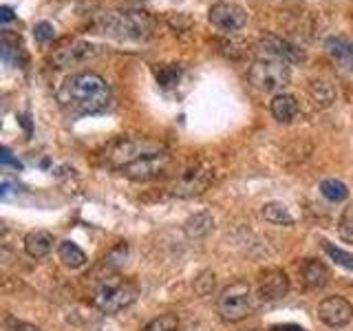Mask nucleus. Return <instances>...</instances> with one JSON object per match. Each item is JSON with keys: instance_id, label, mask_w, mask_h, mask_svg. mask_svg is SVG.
<instances>
[{"instance_id": "obj_21", "label": "nucleus", "mask_w": 353, "mask_h": 331, "mask_svg": "<svg viewBox=\"0 0 353 331\" xmlns=\"http://www.w3.org/2000/svg\"><path fill=\"white\" fill-rule=\"evenodd\" d=\"M309 93H312V97H314V102L318 104V106H331L336 102V91H334V86H331L329 82H325V80H316V82H312V86H309Z\"/></svg>"}, {"instance_id": "obj_25", "label": "nucleus", "mask_w": 353, "mask_h": 331, "mask_svg": "<svg viewBox=\"0 0 353 331\" xmlns=\"http://www.w3.org/2000/svg\"><path fill=\"white\" fill-rule=\"evenodd\" d=\"M214 285H216V281H214V274L212 272H201L194 279V292L199 294V296H210L214 292Z\"/></svg>"}, {"instance_id": "obj_6", "label": "nucleus", "mask_w": 353, "mask_h": 331, "mask_svg": "<svg viewBox=\"0 0 353 331\" xmlns=\"http://www.w3.org/2000/svg\"><path fill=\"white\" fill-rule=\"evenodd\" d=\"M250 82L261 91H279L290 82V66L281 60H259L250 69Z\"/></svg>"}, {"instance_id": "obj_7", "label": "nucleus", "mask_w": 353, "mask_h": 331, "mask_svg": "<svg viewBox=\"0 0 353 331\" xmlns=\"http://www.w3.org/2000/svg\"><path fill=\"white\" fill-rule=\"evenodd\" d=\"M212 179H214L212 168L205 163H196V166H190V168H185L176 177V181L170 185V192L179 199H190V197L205 192L208 185L212 183Z\"/></svg>"}, {"instance_id": "obj_31", "label": "nucleus", "mask_w": 353, "mask_h": 331, "mask_svg": "<svg viewBox=\"0 0 353 331\" xmlns=\"http://www.w3.org/2000/svg\"><path fill=\"white\" fill-rule=\"evenodd\" d=\"M0 11H3V22H9L11 18H14V11H11L9 7H3Z\"/></svg>"}, {"instance_id": "obj_18", "label": "nucleus", "mask_w": 353, "mask_h": 331, "mask_svg": "<svg viewBox=\"0 0 353 331\" xmlns=\"http://www.w3.org/2000/svg\"><path fill=\"white\" fill-rule=\"evenodd\" d=\"M298 113V102L290 93H279L272 99V115L279 121H292Z\"/></svg>"}, {"instance_id": "obj_13", "label": "nucleus", "mask_w": 353, "mask_h": 331, "mask_svg": "<svg viewBox=\"0 0 353 331\" xmlns=\"http://www.w3.org/2000/svg\"><path fill=\"white\" fill-rule=\"evenodd\" d=\"M261 51L265 55H270L274 60H281L285 64H292V62H301L303 60V51L296 49L292 42H287L283 38H276V36H268L261 40Z\"/></svg>"}, {"instance_id": "obj_27", "label": "nucleus", "mask_w": 353, "mask_h": 331, "mask_svg": "<svg viewBox=\"0 0 353 331\" xmlns=\"http://www.w3.org/2000/svg\"><path fill=\"white\" fill-rule=\"evenodd\" d=\"M338 234L342 241L353 243V214L347 212L345 217L340 219V225H338Z\"/></svg>"}, {"instance_id": "obj_14", "label": "nucleus", "mask_w": 353, "mask_h": 331, "mask_svg": "<svg viewBox=\"0 0 353 331\" xmlns=\"http://www.w3.org/2000/svg\"><path fill=\"white\" fill-rule=\"evenodd\" d=\"M325 47H327V53L331 55V60H334L338 66H342L345 71L353 73V42L331 36V38H327Z\"/></svg>"}, {"instance_id": "obj_5", "label": "nucleus", "mask_w": 353, "mask_h": 331, "mask_svg": "<svg viewBox=\"0 0 353 331\" xmlns=\"http://www.w3.org/2000/svg\"><path fill=\"white\" fill-rule=\"evenodd\" d=\"M165 152L161 143L157 141H150V139H126V141H119L117 146L110 150L108 154V161L113 168L117 170H124L126 166L135 163L143 157H150V154H159Z\"/></svg>"}, {"instance_id": "obj_19", "label": "nucleus", "mask_w": 353, "mask_h": 331, "mask_svg": "<svg viewBox=\"0 0 353 331\" xmlns=\"http://www.w3.org/2000/svg\"><path fill=\"white\" fill-rule=\"evenodd\" d=\"M263 217H265V221H270V223H274V225H294V217L290 212V208H287L285 203H279V201L265 203Z\"/></svg>"}, {"instance_id": "obj_3", "label": "nucleus", "mask_w": 353, "mask_h": 331, "mask_svg": "<svg viewBox=\"0 0 353 331\" xmlns=\"http://www.w3.org/2000/svg\"><path fill=\"white\" fill-rule=\"evenodd\" d=\"M137 285L126 279H121L117 274H106L99 279L93 292V303L99 312L104 314H117L121 309H126L137 301Z\"/></svg>"}, {"instance_id": "obj_12", "label": "nucleus", "mask_w": 353, "mask_h": 331, "mask_svg": "<svg viewBox=\"0 0 353 331\" xmlns=\"http://www.w3.org/2000/svg\"><path fill=\"white\" fill-rule=\"evenodd\" d=\"M290 292V279L283 270H270L261 276L259 283V298L263 303H276Z\"/></svg>"}, {"instance_id": "obj_23", "label": "nucleus", "mask_w": 353, "mask_h": 331, "mask_svg": "<svg viewBox=\"0 0 353 331\" xmlns=\"http://www.w3.org/2000/svg\"><path fill=\"white\" fill-rule=\"evenodd\" d=\"M320 243H323V250L327 252V257L331 261H336V265H340V268L353 272V254L345 252L342 248L334 245V243H329V241H320Z\"/></svg>"}, {"instance_id": "obj_22", "label": "nucleus", "mask_w": 353, "mask_h": 331, "mask_svg": "<svg viewBox=\"0 0 353 331\" xmlns=\"http://www.w3.org/2000/svg\"><path fill=\"white\" fill-rule=\"evenodd\" d=\"M320 194L329 199V201L338 203V201H345L349 197V190H347V185L338 179H325V181H320Z\"/></svg>"}, {"instance_id": "obj_10", "label": "nucleus", "mask_w": 353, "mask_h": 331, "mask_svg": "<svg viewBox=\"0 0 353 331\" xmlns=\"http://www.w3.org/2000/svg\"><path fill=\"white\" fill-rule=\"evenodd\" d=\"M168 166H170V157L165 152H159V154H150V157H143L135 163L126 166V168L121 170V174H126L132 181H150L154 177H159L168 170Z\"/></svg>"}, {"instance_id": "obj_15", "label": "nucleus", "mask_w": 353, "mask_h": 331, "mask_svg": "<svg viewBox=\"0 0 353 331\" xmlns=\"http://www.w3.org/2000/svg\"><path fill=\"white\" fill-rule=\"evenodd\" d=\"M301 276L309 290H320L329 283V270L316 259H305L301 263Z\"/></svg>"}, {"instance_id": "obj_26", "label": "nucleus", "mask_w": 353, "mask_h": 331, "mask_svg": "<svg viewBox=\"0 0 353 331\" xmlns=\"http://www.w3.org/2000/svg\"><path fill=\"white\" fill-rule=\"evenodd\" d=\"M157 80L161 86L168 88L179 80V69L176 66H161V69H157Z\"/></svg>"}, {"instance_id": "obj_24", "label": "nucleus", "mask_w": 353, "mask_h": 331, "mask_svg": "<svg viewBox=\"0 0 353 331\" xmlns=\"http://www.w3.org/2000/svg\"><path fill=\"white\" fill-rule=\"evenodd\" d=\"M176 327H179V320H176V316L163 314L159 318L150 320V323L143 327V331H176Z\"/></svg>"}, {"instance_id": "obj_32", "label": "nucleus", "mask_w": 353, "mask_h": 331, "mask_svg": "<svg viewBox=\"0 0 353 331\" xmlns=\"http://www.w3.org/2000/svg\"><path fill=\"white\" fill-rule=\"evenodd\" d=\"M0 159H3V163H14V159H11V152L7 148H3V157H0Z\"/></svg>"}, {"instance_id": "obj_11", "label": "nucleus", "mask_w": 353, "mask_h": 331, "mask_svg": "<svg viewBox=\"0 0 353 331\" xmlns=\"http://www.w3.org/2000/svg\"><path fill=\"white\" fill-rule=\"evenodd\" d=\"M318 318L329 327H345L353 318V307L342 296H329L318 305Z\"/></svg>"}, {"instance_id": "obj_30", "label": "nucleus", "mask_w": 353, "mask_h": 331, "mask_svg": "<svg viewBox=\"0 0 353 331\" xmlns=\"http://www.w3.org/2000/svg\"><path fill=\"white\" fill-rule=\"evenodd\" d=\"M270 331H305V329L298 325H274Z\"/></svg>"}, {"instance_id": "obj_17", "label": "nucleus", "mask_w": 353, "mask_h": 331, "mask_svg": "<svg viewBox=\"0 0 353 331\" xmlns=\"http://www.w3.org/2000/svg\"><path fill=\"white\" fill-rule=\"evenodd\" d=\"M214 228V219L210 212H196L183 223V232L188 239H203L205 234H210Z\"/></svg>"}, {"instance_id": "obj_29", "label": "nucleus", "mask_w": 353, "mask_h": 331, "mask_svg": "<svg viewBox=\"0 0 353 331\" xmlns=\"http://www.w3.org/2000/svg\"><path fill=\"white\" fill-rule=\"evenodd\" d=\"M7 331H40V329L36 325H29V323H22V320L9 318L7 320Z\"/></svg>"}, {"instance_id": "obj_4", "label": "nucleus", "mask_w": 353, "mask_h": 331, "mask_svg": "<svg viewBox=\"0 0 353 331\" xmlns=\"http://www.w3.org/2000/svg\"><path fill=\"white\" fill-rule=\"evenodd\" d=\"M219 314L228 323H239L252 312V287L245 281L230 283L223 292L219 294Z\"/></svg>"}, {"instance_id": "obj_1", "label": "nucleus", "mask_w": 353, "mask_h": 331, "mask_svg": "<svg viewBox=\"0 0 353 331\" xmlns=\"http://www.w3.org/2000/svg\"><path fill=\"white\" fill-rule=\"evenodd\" d=\"M58 99L71 113H97L110 102V88L97 73H73L60 86Z\"/></svg>"}, {"instance_id": "obj_28", "label": "nucleus", "mask_w": 353, "mask_h": 331, "mask_svg": "<svg viewBox=\"0 0 353 331\" xmlns=\"http://www.w3.org/2000/svg\"><path fill=\"white\" fill-rule=\"evenodd\" d=\"M33 36H36L38 42H49L53 38V25L51 22H38V25L33 27Z\"/></svg>"}, {"instance_id": "obj_9", "label": "nucleus", "mask_w": 353, "mask_h": 331, "mask_svg": "<svg viewBox=\"0 0 353 331\" xmlns=\"http://www.w3.org/2000/svg\"><path fill=\"white\" fill-rule=\"evenodd\" d=\"M95 53H97L95 44L86 42V40H73V42H66L60 49L53 51L51 64L58 66V69H64V66H75V64L91 60Z\"/></svg>"}, {"instance_id": "obj_8", "label": "nucleus", "mask_w": 353, "mask_h": 331, "mask_svg": "<svg viewBox=\"0 0 353 331\" xmlns=\"http://www.w3.org/2000/svg\"><path fill=\"white\" fill-rule=\"evenodd\" d=\"M210 22L219 29V31H239L245 27L248 22V11L236 3H216L210 9Z\"/></svg>"}, {"instance_id": "obj_16", "label": "nucleus", "mask_w": 353, "mask_h": 331, "mask_svg": "<svg viewBox=\"0 0 353 331\" xmlns=\"http://www.w3.org/2000/svg\"><path fill=\"white\" fill-rule=\"evenodd\" d=\"M53 243H55V239H53L51 232L33 230L25 239V250H27V254L31 259H44L53 250Z\"/></svg>"}, {"instance_id": "obj_20", "label": "nucleus", "mask_w": 353, "mask_h": 331, "mask_svg": "<svg viewBox=\"0 0 353 331\" xmlns=\"http://www.w3.org/2000/svg\"><path fill=\"white\" fill-rule=\"evenodd\" d=\"M58 257L60 261L66 265V268H71V270H77V268H82V265L86 263V254L75 245V243L71 241H64L60 243V248H58Z\"/></svg>"}, {"instance_id": "obj_2", "label": "nucleus", "mask_w": 353, "mask_h": 331, "mask_svg": "<svg viewBox=\"0 0 353 331\" xmlns=\"http://www.w3.org/2000/svg\"><path fill=\"white\" fill-rule=\"evenodd\" d=\"M95 27L117 40H146L152 33V20L143 11H106L97 16Z\"/></svg>"}]
</instances>
